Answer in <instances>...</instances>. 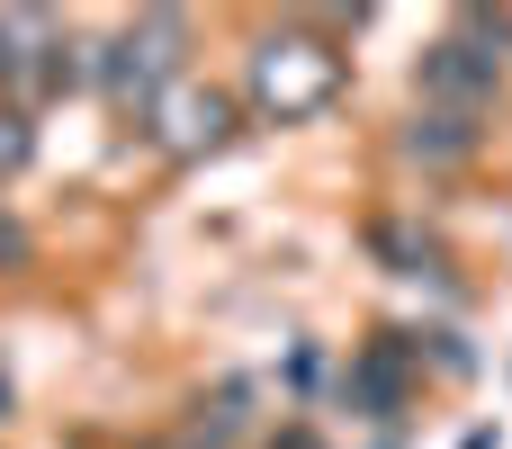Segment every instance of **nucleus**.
Listing matches in <instances>:
<instances>
[{
  "mask_svg": "<svg viewBox=\"0 0 512 449\" xmlns=\"http://www.w3.org/2000/svg\"><path fill=\"white\" fill-rule=\"evenodd\" d=\"M216 135H225V108H216V99H207V108H198V99L171 108V144H180V153H198V144H216Z\"/></svg>",
  "mask_w": 512,
  "mask_h": 449,
  "instance_id": "1",
  "label": "nucleus"
}]
</instances>
